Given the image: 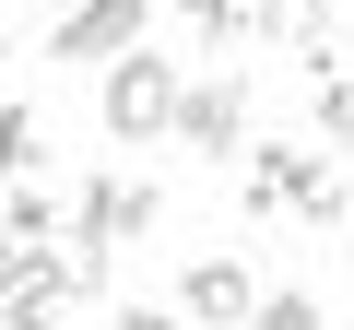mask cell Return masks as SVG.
I'll list each match as a JSON object with an SVG mask.
<instances>
[{
	"instance_id": "cell-1",
	"label": "cell",
	"mask_w": 354,
	"mask_h": 330,
	"mask_svg": "<svg viewBox=\"0 0 354 330\" xmlns=\"http://www.w3.org/2000/svg\"><path fill=\"white\" fill-rule=\"evenodd\" d=\"M95 118H106V142H153L165 118H177V59H153L142 36L106 59V95H95Z\"/></svg>"
},
{
	"instance_id": "cell-2",
	"label": "cell",
	"mask_w": 354,
	"mask_h": 330,
	"mask_svg": "<svg viewBox=\"0 0 354 330\" xmlns=\"http://www.w3.org/2000/svg\"><path fill=\"white\" fill-rule=\"evenodd\" d=\"M165 224V189L153 177H95L83 201H71V248H130V236H153Z\"/></svg>"
},
{
	"instance_id": "cell-3",
	"label": "cell",
	"mask_w": 354,
	"mask_h": 330,
	"mask_svg": "<svg viewBox=\"0 0 354 330\" xmlns=\"http://www.w3.org/2000/svg\"><path fill=\"white\" fill-rule=\"evenodd\" d=\"M153 24V0H59L48 12V59H118Z\"/></svg>"
},
{
	"instance_id": "cell-4",
	"label": "cell",
	"mask_w": 354,
	"mask_h": 330,
	"mask_svg": "<svg viewBox=\"0 0 354 330\" xmlns=\"http://www.w3.org/2000/svg\"><path fill=\"white\" fill-rule=\"evenodd\" d=\"M189 153H213V165H236V142H248V83L225 71V83H177V118H165Z\"/></svg>"
},
{
	"instance_id": "cell-5",
	"label": "cell",
	"mask_w": 354,
	"mask_h": 330,
	"mask_svg": "<svg viewBox=\"0 0 354 330\" xmlns=\"http://www.w3.org/2000/svg\"><path fill=\"white\" fill-rule=\"evenodd\" d=\"M248 307H260V283H248V260H189V283H177V318L189 330H248Z\"/></svg>"
},
{
	"instance_id": "cell-6",
	"label": "cell",
	"mask_w": 354,
	"mask_h": 330,
	"mask_svg": "<svg viewBox=\"0 0 354 330\" xmlns=\"http://www.w3.org/2000/svg\"><path fill=\"white\" fill-rule=\"evenodd\" d=\"M307 165H319L307 142H248V177H236V213H260V224H272V213H295V177H307Z\"/></svg>"
},
{
	"instance_id": "cell-7",
	"label": "cell",
	"mask_w": 354,
	"mask_h": 330,
	"mask_svg": "<svg viewBox=\"0 0 354 330\" xmlns=\"http://www.w3.org/2000/svg\"><path fill=\"white\" fill-rule=\"evenodd\" d=\"M248 36H272V48H330V0H248Z\"/></svg>"
},
{
	"instance_id": "cell-8",
	"label": "cell",
	"mask_w": 354,
	"mask_h": 330,
	"mask_svg": "<svg viewBox=\"0 0 354 330\" xmlns=\"http://www.w3.org/2000/svg\"><path fill=\"white\" fill-rule=\"evenodd\" d=\"M59 224H71V201H48L36 177H12V201H0V236H24V248H48Z\"/></svg>"
},
{
	"instance_id": "cell-9",
	"label": "cell",
	"mask_w": 354,
	"mask_h": 330,
	"mask_svg": "<svg viewBox=\"0 0 354 330\" xmlns=\"http://www.w3.org/2000/svg\"><path fill=\"white\" fill-rule=\"evenodd\" d=\"M177 24H189V36H201V48L225 59V48L248 36V0H177Z\"/></svg>"
},
{
	"instance_id": "cell-10",
	"label": "cell",
	"mask_w": 354,
	"mask_h": 330,
	"mask_svg": "<svg viewBox=\"0 0 354 330\" xmlns=\"http://www.w3.org/2000/svg\"><path fill=\"white\" fill-rule=\"evenodd\" d=\"M307 95H319V142L354 153V71H307Z\"/></svg>"
},
{
	"instance_id": "cell-11",
	"label": "cell",
	"mask_w": 354,
	"mask_h": 330,
	"mask_svg": "<svg viewBox=\"0 0 354 330\" xmlns=\"http://www.w3.org/2000/svg\"><path fill=\"white\" fill-rule=\"evenodd\" d=\"M36 142H48L36 106H0V177H36Z\"/></svg>"
},
{
	"instance_id": "cell-12",
	"label": "cell",
	"mask_w": 354,
	"mask_h": 330,
	"mask_svg": "<svg viewBox=\"0 0 354 330\" xmlns=\"http://www.w3.org/2000/svg\"><path fill=\"white\" fill-rule=\"evenodd\" d=\"M295 224H342V177H330V165L295 177Z\"/></svg>"
},
{
	"instance_id": "cell-13",
	"label": "cell",
	"mask_w": 354,
	"mask_h": 330,
	"mask_svg": "<svg viewBox=\"0 0 354 330\" xmlns=\"http://www.w3.org/2000/svg\"><path fill=\"white\" fill-rule=\"evenodd\" d=\"M24 260H36L24 236H0V295H12V283H24Z\"/></svg>"
},
{
	"instance_id": "cell-14",
	"label": "cell",
	"mask_w": 354,
	"mask_h": 330,
	"mask_svg": "<svg viewBox=\"0 0 354 330\" xmlns=\"http://www.w3.org/2000/svg\"><path fill=\"white\" fill-rule=\"evenodd\" d=\"M118 330H177V307H130V318H118Z\"/></svg>"
},
{
	"instance_id": "cell-15",
	"label": "cell",
	"mask_w": 354,
	"mask_h": 330,
	"mask_svg": "<svg viewBox=\"0 0 354 330\" xmlns=\"http://www.w3.org/2000/svg\"><path fill=\"white\" fill-rule=\"evenodd\" d=\"M0 59H12V36H0Z\"/></svg>"
}]
</instances>
